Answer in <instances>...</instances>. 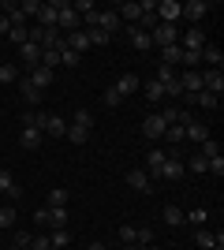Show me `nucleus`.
<instances>
[{"mask_svg":"<svg viewBox=\"0 0 224 250\" xmlns=\"http://www.w3.org/2000/svg\"><path fill=\"white\" fill-rule=\"evenodd\" d=\"M123 250H142V247H139V243H123Z\"/></svg>","mask_w":224,"mask_h":250,"instance_id":"13d9d810","label":"nucleus"},{"mask_svg":"<svg viewBox=\"0 0 224 250\" xmlns=\"http://www.w3.org/2000/svg\"><path fill=\"white\" fill-rule=\"evenodd\" d=\"M183 165L191 168V172H209V161H205L202 153H191V157H187V161H183Z\"/></svg>","mask_w":224,"mask_h":250,"instance_id":"7c9ffc66","label":"nucleus"},{"mask_svg":"<svg viewBox=\"0 0 224 250\" xmlns=\"http://www.w3.org/2000/svg\"><path fill=\"white\" fill-rule=\"evenodd\" d=\"M22 8V15H26V19H34V15H38V8H41V0H26V4H19Z\"/></svg>","mask_w":224,"mask_h":250,"instance_id":"8fccbe9b","label":"nucleus"},{"mask_svg":"<svg viewBox=\"0 0 224 250\" xmlns=\"http://www.w3.org/2000/svg\"><path fill=\"white\" fill-rule=\"evenodd\" d=\"M191 104H202V108H217V104H221V97H213V94H205V90H202V94H194V97H191Z\"/></svg>","mask_w":224,"mask_h":250,"instance_id":"473e14b6","label":"nucleus"},{"mask_svg":"<svg viewBox=\"0 0 224 250\" xmlns=\"http://www.w3.org/2000/svg\"><path fill=\"white\" fill-rule=\"evenodd\" d=\"M19 79V67L15 63H0V83H15Z\"/></svg>","mask_w":224,"mask_h":250,"instance_id":"79ce46f5","label":"nucleus"},{"mask_svg":"<svg viewBox=\"0 0 224 250\" xmlns=\"http://www.w3.org/2000/svg\"><path fill=\"white\" fill-rule=\"evenodd\" d=\"M142 250H161V247H142Z\"/></svg>","mask_w":224,"mask_h":250,"instance_id":"bf43d9fd","label":"nucleus"},{"mask_svg":"<svg viewBox=\"0 0 224 250\" xmlns=\"http://www.w3.org/2000/svg\"><path fill=\"white\" fill-rule=\"evenodd\" d=\"M180 86H183L187 97L202 94V71H180Z\"/></svg>","mask_w":224,"mask_h":250,"instance_id":"9b49d317","label":"nucleus"},{"mask_svg":"<svg viewBox=\"0 0 224 250\" xmlns=\"http://www.w3.org/2000/svg\"><path fill=\"white\" fill-rule=\"evenodd\" d=\"M183 138H191V142H205V138H209V127L198 124V120H191V124L183 127Z\"/></svg>","mask_w":224,"mask_h":250,"instance_id":"4be33fe9","label":"nucleus"},{"mask_svg":"<svg viewBox=\"0 0 224 250\" xmlns=\"http://www.w3.org/2000/svg\"><path fill=\"white\" fill-rule=\"evenodd\" d=\"M164 142H168V146H180V142H187V138H183V127H168V131H164Z\"/></svg>","mask_w":224,"mask_h":250,"instance_id":"37998d69","label":"nucleus"},{"mask_svg":"<svg viewBox=\"0 0 224 250\" xmlns=\"http://www.w3.org/2000/svg\"><path fill=\"white\" fill-rule=\"evenodd\" d=\"M202 90H205V94H213V97H221V94H224V75L217 71V67L202 71Z\"/></svg>","mask_w":224,"mask_h":250,"instance_id":"1a4fd4ad","label":"nucleus"},{"mask_svg":"<svg viewBox=\"0 0 224 250\" xmlns=\"http://www.w3.org/2000/svg\"><path fill=\"white\" fill-rule=\"evenodd\" d=\"M176 75H180V71H176V67H164V63H161L157 71H153V79H157V83L164 86V83H172V79H176Z\"/></svg>","mask_w":224,"mask_h":250,"instance_id":"58836bf2","label":"nucleus"},{"mask_svg":"<svg viewBox=\"0 0 224 250\" xmlns=\"http://www.w3.org/2000/svg\"><path fill=\"white\" fill-rule=\"evenodd\" d=\"M15 247H30V231H15V235H11V250Z\"/></svg>","mask_w":224,"mask_h":250,"instance_id":"3c124183","label":"nucleus"},{"mask_svg":"<svg viewBox=\"0 0 224 250\" xmlns=\"http://www.w3.org/2000/svg\"><path fill=\"white\" fill-rule=\"evenodd\" d=\"M30 250H53V243H49V235H30Z\"/></svg>","mask_w":224,"mask_h":250,"instance_id":"a18cd8bd","label":"nucleus"},{"mask_svg":"<svg viewBox=\"0 0 224 250\" xmlns=\"http://www.w3.org/2000/svg\"><path fill=\"white\" fill-rule=\"evenodd\" d=\"M142 90H146V101H164V86H161L157 79H149Z\"/></svg>","mask_w":224,"mask_h":250,"instance_id":"c85d7f7f","label":"nucleus"},{"mask_svg":"<svg viewBox=\"0 0 224 250\" xmlns=\"http://www.w3.org/2000/svg\"><path fill=\"white\" fill-rule=\"evenodd\" d=\"M41 67L56 71V67H60V52H53V49H41Z\"/></svg>","mask_w":224,"mask_h":250,"instance_id":"c9c22d12","label":"nucleus"},{"mask_svg":"<svg viewBox=\"0 0 224 250\" xmlns=\"http://www.w3.org/2000/svg\"><path fill=\"white\" fill-rule=\"evenodd\" d=\"M49 228H67V206H53L49 209Z\"/></svg>","mask_w":224,"mask_h":250,"instance_id":"393cba45","label":"nucleus"},{"mask_svg":"<svg viewBox=\"0 0 224 250\" xmlns=\"http://www.w3.org/2000/svg\"><path fill=\"white\" fill-rule=\"evenodd\" d=\"M187 176V165H183V157H164V165H161V179H168V183H180Z\"/></svg>","mask_w":224,"mask_h":250,"instance_id":"20e7f679","label":"nucleus"},{"mask_svg":"<svg viewBox=\"0 0 224 250\" xmlns=\"http://www.w3.org/2000/svg\"><path fill=\"white\" fill-rule=\"evenodd\" d=\"M8 30H11V22L4 19V15H0V34H8Z\"/></svg>","mask_w":224,"mask_h":250,"instance_id":"6e6d98bb","label":"nucleus"},{"mask_svg":"<svg viewBox=\"0 0 224 250\" xmlns=\"http://www.w3.org/2000/svg\"><path fill=\"white\" fill-rule=\"evenodd\" d=\"M198 146H202V149H198V153H202L205 161H213V157H221V146H217V138H213V135L205 138V142H198Z\"/></svg>","mask_w":224,"mask_h":250,"instance_id":"c756f323","label":"nucleus"},{"mask_svg":"<svg viewBox=\"0 0 224 250\" xmlns=\"http://www.w3.org/2000/svg\"><path fill=\"white\" fill-rule=\"evenodd\" d=\"M64 138H67V142H75V146H82L86 138H90V131H82V127H75V124H71V127H67V135H64Z\"/></svg>","mask_w":224,"mask_h":250,"instance_id":"f704fd0d","label":"nucleus"},{"mask_svg":"<svg viewBox=\"0 0 224 250\" xmlns=\"http://www.w3.org/2000/svg\"><path fill=\"white\" fill-rule=\"evenodd\" d=\"M71 124H75V127H82V131H94V112H90V108H79Z\"/></svg>","mask_w":224,"mask_h":250,"instance_id":"cd10ccee","label":"nucleus"},{"mask_svg":"<svg viewBox=\"0 0 224 250\" xmlns=\"http://www.w3.org/2000/svg\"><path fill=\"white\" fill-rule=\"evenodd\" d=\"M149 42L161 45V49H164V45H176V42H180V30H176L172 22H157V26L149 30Z\"/></svg>","mask_w":224,"mask_h":250,"instance_id":"f03ea898","label":"nucleus"},{"mask_svg":"<svg viewBox=\"0 0 224 250\" xmlns=\"http://www.w3.org/2000/svg\"><path fill=\"white\" fill-rule=\"evenodd\" d=\"M161 56H164V67H180V60H183L180 42H176V45H164V49H161Z\"/></svg>","mask_w":224,"mask_h":250,"instance_id":"b1692460","label":"nucleus"},{"mask_svg":"<svg viewBox=\"0 0 224 250\" xmlns=\"http://www.w3.org/2000/svg\"><path fill=\"white\" fill-rule=\"evenodd\" d=\"M202 63H209V67H217V71H221V63H224L221 45H209V42H205V49H202Z\"/></svg>","mask_w":224,"mask_h":250,"instance_id":"5701e85b","label":"nucleus"},{"mask_svg":"<svg viewBox=\"0 0 224 250\" xmlns=\"http://www.w3.org/2000/svg\"><path fill=\"white\" fill-rule=\"evenodd\" d=\"M161 165H164V149L153 146V149L146 153V176H149V179H161Z\"/></svg>","mask_w":224,"mask_h":250,"instance_id":"ddd939ff","label":"nucleus"},{"mask_svg":"<svg viewBox=\"0 0 224 250\" xmlns=\"http://www.w3.org/2000/svg\"><path fill=\"white\" fill-rule=\"evenodd\" d=\"M26 79H30L38 90H49V86H53V79H56V71H49V67H41V63H38V67H30V75H26Z\"/></svg>","mask_w":224,"mask_h":250,"instance_id":"dca6fc26","label":"nucleus"},{"mask_svg":"<svg viewBox=\"0 0 224 250\" xmlns=\"http://www.w3.org/2000/svg\"><path fill=\"white\" fill-rule=\"evenodd\" d=\"M209 11H213V4H209V0H187V4H183V19L202 22L205 15H209Z\"/></svg>","mask_w":224,"mask_h":250,"instance_id":"6e6552de","label":"nucleus"},{"mask_svg":"<svg viewBox=\"0 0 224 250\" xmlns=\"http://www.w3.org/2000/svg\"><path fill=\"white\" fill-rule=\"evenodd\" d=\"M0 194H8L11 202H15V198H19V194H22V187H19V183H15V176H11L8 168H0Z\"/></svg>","mask_w":224,"mask_h":250,"instance_id":"f3484780","label":"nucleus"},{"mask_svg":"<svg viewBox=\"0 0 224 250\" xmlns=\"http://www.w3.org/2000/svg\"><path fill=\"white\" fill-rule=\"evenodd\" d=\"M56 30L60 34L79 30V15H75V8L67 4V0H56Z\"/></svg>","mask_w":224,"mask_h":250,"instance_id":"f257e3e1","label":"nucleus"},{"mask_svg":"<svg viewBox=\"0 0 224 250\" xmlns=\"http://www.w3.org/2000/svg\"><path fill=\"white\" fill-rule=\"evenodd\" d=\"M60 63H64V67H79V63H82V56H79V52H71V49H60Z\"/></svg>","mask_w":224,"mask_h":250,"instance_id":"ea45409f","label":"nucleus"},{"mask_svg":"<svg viewBox=\"0 0 224 250\" xmlns=\"http://www.w3.org/2000/svg\"><path fill=\"white\" fill-rule=\"evenodd\" d=\"M49 243H53V250H64L67 243H71V235H67V228H56L53 235H49Z\"/></svg>","mask_w":224,"mask_h":250,"instance_id":"2f4dec72","label":"nucleus"},{"mask_svg":"<svg viewBox=\"0 0 224 250\" xmlns=\"http://www.w3.org/2000/svg\"><path fill=\"white\" fill-rule=\"evenodd\" d=\"M120 239H123V243H135V228H131V224H123V228H120Z\"/></svg>","mask_w":224,"mask_h":250,"instance_id":"5fc2aeb1","label":"nucleus"},{"mask_svg":"<svg viewBox=\"0 0 224 250\" xmlns=\"http://www.w3.org/2000/svg\"><path fill=\"white\" fill-rule=\"evenodd\" d=\"M127 187L139 190V194H149V190H153V179L146 176V168H127Z\"/></svg>","mask_w":224,"mask_h":250,"instance_id":"0eeeda50","label":"nucleus"},{"mask_svg":"<svg viewBox=\"0 0 224 250\" xmlns=\"http://www.w3.org/2000/svg\"><path fill=\"white\" fill-rule=\"evenodd\" d=\"M194 243H198V247L202 250H213V243H217V235L209 228H194Z\"/></svg>","mask_w":224,"mask_h":250,"instance_id":"bb28decb","label":"nucleus"},{"mask_svg":"<svg viewBox=\"0 0 224 250\" xmlns=\"http://www.w3.org/2000/svg\"><path fill=\"white\" fill-rule=\"evenodd\" d=\"M45 135H53V138H64V135H67V124H64V116L49 112V120H45Z\"/></svg>","mask_w":224,"mask_h":250,"instance_id":"412c9836","label":"nucleus"},{"mask_svg":"<svg viewBox=\"0 0 224 250\" xmlns=\"http://www.w3.org/2000/svg\"><path fill=\"white\" fill-rule=\"evenodd\" d=\"M205 220H209L205 209H191V213H187V224H191V228H205Z\"/></svg>","mask_w":224,"mask_h":250,"instance_id":"72a5a7b5","label":"nucleus"},{"mask_svg":"<svg viewBox=\"0 0 224 250\" xmlns=\"http://www.w3.org/2000/svg\"><path fill=\"white\" fill-rule=\"evenodd\" d=\"M19 60L26 63V67H38V63H41V49H38L34 42H22L19 45Z\"/></svg>","mask_w":224,"mask_h":250,"instance_id":"aec40b11","label":"nucleus"},{"mask_svg":"<svg viewBox=\"0 0 224 250\" xmlns=\"http://www.w3.org/2000/svg\"><path fill=\"white\" fill-rule=\"evenodd\" d=\"M86 38H90V45H108V42H112L105 30H86Z\"/></svg>","mask_w":224,"mask_h":250,"instance_id":"de8ad7c7","label":"nucleus"},{"mask_svg":"<svg viewBox=\"0 0 224 250\" xmlns=\"http://www.w3.org/2000/svg\"><path fill=\"white\" fill-rule=\"evenodd\" d=\"M64 49H71V52H79V56H82V52L90 49V38H86V30H71V34H64Z\"/></svg>","mask_w":224,"mask_h":250,"instance_id":"2eb2a0df","label":"nucleus"},{"mask_svg":"<svg viewBox=\"0 0 224 250\" xmlns=\"http://www.w3.org/2000/svg\"><path fill=\"white\" fill-rule=\"evenodd\" d=\"M41 138H45V131H38V127H30V124H22V131H19V146H22V149H38V146H41Z\"/></svg>","mask_w":224,"mask_h":250,"instance_id":"f8f14e48","label":"nucleus"},{"mask_svg":"<svg viewBox=\"0 0 224 250\" xmlns=\"http://www.w3.org/2000/svg\"><path fill=\"white\" fill-rule=\"evenodd\" d=\"M15 220H19V213H15V206H4V209H0V228H11Z\"/></svg>","mask_w":224,"mask_h":250,"instance_id":"4c0bfd02","label":"nucleus"},{"mask_svg":"<svg viewBox=\"0 0 224 250\" xmlns=\"http://www.w3.org/2000/svg\"><path fill=\"white\" fill-rule=\"evenodd\" d=\"M127 42H131V49H135V52H149V49H153L149 34L139 30V26H127Z\"/></svg>","mask_w":224,"mask_h":250,"instance_id":"4468645a","label":"nucleus"},{"mask_svg":"<svg viewBox=\"0 0 224 250\" xmlns=\"http://www.w3.org/2000/svg\"><path fill=\"white\" fill-rule=\"evenodd\" d=\"M8 42L22 45V42H26V26H11V30H8Z\"/></svg>","mask_w":224,"mask_h":250,"instance_id":"09e8293b","label":"nucleus"},{"mask_svg":"<svg viewBox=\"0 0 224 250\" xmlns=\"http://www.w3.org/2000/svg\"><path fill=\"white\" fill-rule=\"evenodd\" d=\"M19 90H22V97H26V104H41V90L30 83V79H22L19 83Z\"/></svg>","mask_w":224,"mask_h":250,"instance_id":"a878e982","label":"nucleus"},{"mask_svg":"<svg viewBox=\"0 0 224 250\" xmlns=\"http://www.w3.org/2000/svg\"><path fill=\"white\" fill-rule=\"evenodd\" d=\"M86 250H108V247H105V243H90Z\"/></svg>","mask_w":224,"mask_h":250,"instance_id":"4d7b16f0","label":"nucleus"},{"mask_svg":"<svg viewBox=\"0 0 224 250\" xmlns=\"http://www.w3.org/2000/svg\"><path fill=\"white\" fill-rule=\"evenodd\" d=\"M15 250H30V247H15Z\"/></svg>","mask_w":224,"mask_h":250,"instance_id":"052dcab7","label":"nucleus"},{"mask_svg":"<svg viewBox=\"0 0 224 250\" xmlns=\"http://www.w3.org/2000/svg\"><path fill=\"white\" fill-rule=\"evenodd\" d=\"M180 19H183V4H176V0H161L157 4V22H172L176 26Z\"/></svg>","mask_w":224,"mask_h":250,"instance_id":"423d86ee","label":"nucleus"},{"mask_svg":"<svg viewBox=\"0 0 224 250\" xmlns=\"http://www.w3.org/2000/svg\"><path fill=\"white\" fill-rule=\"evenodd\" d=\"M135 243H139V247H153V228H146V224L135 228Z\"/></svg>","mask_w":224,"mask_h":250,"instance_id":"e433bc0d","label":"nucleus"},{"mask_svg":"<svg viewBox=\"0 0 224 250\" xmlns=\"http://www.w3.org/2000/svg\"><path fill=\"white\" fill-rule=\"evenodd\" d=\"M53 206H67V190L64 187H53V190H49V209H53Z\"/></svg>","mask_w":224,"mask_h":250,"instance_id":"a19ab883","label":"nucleus"},{"mask_svg":"<svg viewBox=\"0 0 224 250\" xmlns=\"http://www.w3.org/2000/svg\"><path fill=\"white\" fill-rule=\"evenodd\" d=\"M164 97H183V86H180V75L172 79V83H164Z\"/></svg>","mask_w":224,"mask_h":250,"instance_id":"49530a36","label":"nucleus"},{"mask_svg":"<svg viewBox=\"0 0 224 250\" xmlns=\"http://www.w3.org/2000/svg\"><path fill=\"white\" fill-rule=\"evenodd\" d=\"M180 49L183 52H202L205 49V34L198 26H187V34H180Z\"/></svg>","mask_w":224,"mask_h":250,"instance_id":"39448f33","label":"nucleus"},{"mask_svg":"<svg viewBox=\"0 0 224 250\" xmlns=\"http://www.w3.org/2000/svg\"><path fill=\"white\" fill-rule=\"evenodd\" d=\"M164 131H168V124L161 120V112H149L146 120H142V135H146L149 142H161V138H164Z\"/></svg>","mask_w":224,"mask_h":250,"instance_id":"7ed1b4c3","label":"nucleus"},{"mask_svg":"<svg viewBox=\"0 0 224 250\" xmlns=\"http://www.w3.org/2000/svg\"><path fill=\"white\" fill-rule=\"evenodd\" d=\"M209 172H213L217 179L224 176V157H213V161H209Z\"/></svg>","mask_w":224,"mask_h":250,"instance_id":"864d4df0","label":"nucleus"},{"mask_svg":"<svg viewBox=\"0 0 224 250\" xmlns=\"http://www.w3.org/2000/svg\"><path fill=\"white\" fill-rule=\"evenodd\" d=\"M71 8H75V15H90V11H94V4H90V0H75Z\"/></svg>","mask_w":224,"mask_h":250,"instance_id":"603ef678","label":"nucleus"},{"mask_svg":"<svg viewBox=\"0 0 224 250\" xmlns=\"http://www.w3.org/2000/svg\"><path fill=\"white\" fill-rule=\"evenodd\" d=\"M161 220H164L168 228H183V224H187V213H183L180 206H164L161 209Z\"/></svg>","mask_w":224,"mask_h":250,"instance_id":"6ab92c4d","label":"nucleus"},{"mask_svg":"<svg viewBox=\"0 0 224 250\" xmlns=\"http://www.w3.org/2000/svg\"><path fill=\"white\" fill-rule=\"evenodd\" d=\"M139 86H142V83H139V75H120V79H116V86H112V90H116V94L123 97V101H127V97L135 94Z\"/></svg>","mask_w":224,"mask_h":250,"instance_id":"a211bd4d","label":"nucleus"},{"mask_svg":"<svg viewBox=\"0 0 224 250\" xmlns=\"http://www.w3.org/2000/svg\"><path fill=\"white\" fill-rule=\"evenodd\" d=\"M101 101H105V104H108V108H120V104H123V97H120V94H116V90H112V86H108L105 94H101Z\"/></svg>","mask_w":224,"mask_h":250,"instance_id":"c03bdc74","label":"nucleus"},{"mask_svg":"<svg viewBox=\"0 0 224 250\" xmlns=\"http://www.w3.org/2000/svg\"><path fill=\"white\" fill-rule=\"evenodd\" d=\"M34 22H38V26H45V30H53V26H56V0H41V8H38Z\"/></svg>","mask_w":224,"mask_h":250,"instance_id":"9d476101","label":"nucleus"}]
</instances>
